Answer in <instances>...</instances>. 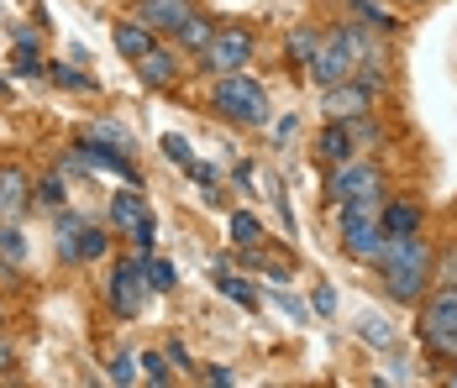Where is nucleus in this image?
I'll use <instances>...</instances> for the list:
<instances>
[{"mask_svg": "<svg viewBox=\"0 0 457 388\" xmlns=\"http://www.w3.org/2000/svg\"><path fill=\"white\" fill-rule=\"evenodd\" d=\"M384 289H389V300L400 304H415L426 294V284H431V247L420 242V231L411 236H389V247H384Z\"/></svg>", "mask_w": 457, "mask_h": 388, "instance_id": "f257e3e1", "label": "nucleus"}, {"mask_svg": "<svg viewBox=\"0 0 457 388\" xmlns=\"http://www.w3.org/2000/svg\"><path fill=\"white\" fill-rule=\"evenodd\" d=\"M216 111L237 121V127H269V89L258 85L253 74L231 69L216 79Z\"/></svg>", "mask_w": 457, "mask_h": 388, "instance_id": "f03ea898", "label": "nucleus"}, {"mask_svg": "<svg viewBox=\"0 0 457 388\" xmlns=\"http://www.w3.org/2000/svg\"><path fill=\"white\" fill-rule=\"evenodd\" d=\"M105 294H111V310H116V315L137 320L142 310H147V294H153L147 268H142V262H116L111 278H105Z\"/></svg>", "mask_w": 457, "mask_h": 388, "instance_id": "7ed1b4c3", "label": "nucleus"}, {"mask_svg": "<svg viewBox=\"0 0 457 388\" xmlns=\"http://www.w3.org/2000/svg\"><path fill=\"white\" fill-rule=\"evenodd\" d=\"M420 336H426L431 351L457 357V284H447L436 300L426 304V315H420Z\"/></svg>", "mask_w": 457, "mask_h": 388, "instance_id": "20e7f679", "label": "nucleus"}, {"mask_svg": "<svg viewBox=\"0 0 457 388\" xmlns=\"http://www.w3.org/2000/svg\"><path fill=\"white\" fill-rule=\"evenodd\" d=\"M111 220L137 242L142 252H153V242H158V226H153V216H147V200H142L137 189H116L111 194Z\"/></svg>", "mask_w": 457, "mask_h": 388, "instance_id": "39448f33", "label": "nucleus"}, {"mask_svg": "<svg viewBox=\"0 0 457 388\" xmlns=\"http://www.w3.org/2000/svg\"><path fill=\"white\" fill-rule=\"evenodd\" d=\"M331 200L337 205H347V200H384V178L373 163H337L331 169Z\"/></svg>", "mask_w": 457, "mask_h": 388, "instance_id": "423d86ee", "label": "nucleus"}, {"mask_svg": "<svg viewBox=\"0 0 457 388\" xmlns=\"http://www.w3.org/2000/svg\"><path fill=\"white\" fill-rule=\"evenodd\" d=\"M368 105H373V89L358 85V79L326 85V95H320V116L326 121H358V116H368Z\"/></svg>", "mask_w": 457, "mask_h": 388, "instance_id": "0eeeda50", "label": "nucleus"}, {"mask_svg": "<svg viewBox=\"0 0 457 388\" xmlns=\"http://www.w3.org/2000/svg\"><path fill=\"white\" fill-rule=\"evenodd\" d=\"M205 69L211 74H231V69H247V58H253V37L247 32H216L211 43H205Z\"/></svg>", "mask_w": 457, "mask_h": 388, "instance_id": "6e6552de", "label": "nucleus"}, {"mask_svg": "<svg viewBox=\"0 0 457 388\" xmlns=\"http://www.w3.org/2000/svg\"><path fill=\"white\" fill-rule=\"evenodd\" d=\"M311 79L320 89L326 85H342V79H353V58H347V47L337 43V37H320L316 58H311Z\"/></svg>", "mask_w": 457, "mask_h": 388, "instance_id": "1a4fd4ad", "label": "nucleus"}, {"mask_svg": "<svg viewBox=\"0 0 457 388\" xmlns=\"http://www.w3.org/2000/svg\"><path fill=\"white\" fill-rule=\"evenodd\" d=\"M74 153H79V158H85L90 169L121 173V178H132V184H137V169H132V158H127L121 147H111V142H100V136H90V131L79 136V147H74Z\"/></svg>", "mask_w": 457, "mask_h": 388, "instance_id": "9d476101", "label": "nucleus"}, {"mask_svg": "<svg viewBox=\"0 0 457 388\" xmlns=\"http://www.w3.org/2000/svg\"><path fill=\"white\" fill-rule=\"evenodd\" d=\"M32 205V184L21 169H0V216L5 220H21Z\"/></svg>", "mask_w": 457, "mask_h": 388, "instance_id": "9b49d317", "label": "nucleus"}, {"mask_svg": "<svg viewBox=\"0 0 457 388\" xmlns=\"http://www.w3.org/2000/svg\"><path fill=\"white\" fill-rule=\"evenodd\" d=\"M189 16V0H142V21L153 32H179Z\"/></svg>", "mask_w": 457, "mask_h": 388, "instance_id": "f8f14e48", "label": "nucleus"}, {"mask_svg": "<svg viewBox=\"0 0 457 388\" xmlns=\"http://www.w3.org/2000/svg\"><path fill=\"white\" fill-rule=\"evenodd\" d=\"M137 74L147 85H174V79H179V58H174L169 47H153V53L137 58Z\"/></svg>", "mask_w": 457, "mask_h": 388, "instance_id": "ddd939ff", "label": "nucleus"}, {"mask_svg": "<svg viewBox=\"0 0 457 388\" xmlns=\"http://www.w3.org/2000/svg\"><path fill=\"white\" fill-rule=\"evenodd\" d=\"M153 27H147V21H121V27H116V53H121V58H132V63H137L142 53H153Z\"/></svg>", "mask_w": 457, "mask_h": 388, "instance_id": "4468645a", "label": "nucleus"}, {"mask_svg": "<svg viewBox=\"0 0 457 388\" xmlns=\"http://www.w3.org/2000/svg\"><path fill=\"white\" fill-rule=\"evenodd\" d=\"M316 153L337 169V163H347L353 158V131L342 127V121H326V131H320V142H316Z\"/></svg>", "mask_w": 457, "mask_h": 388, "instance_id": "2eb2a0df", "label": "nucleus"}, {"mask_svg": "<svg viewBox=\"0 0 457 388\" xmlns=\"http://www.w3.org/2000/svg\"><path fill=\"white\" fill-rule=\"evenodd\" d=\"M378 220H384L389 236H411V231H420V205H415V200H389Z\"/></svg>", "mask_w": 457, "mask_h": 388, "instance_id": "dca6fc26", "label": "nucleus"}, {"mask_svg": "<svg viewBox=\"0 0 457 388\" xmlns=\"http://www.w3.org/2000/svg\"><path fill=\"white\" fill-rule=\"evenodd\" d=\"M105 231L100 226H79V242H74V262H95V258H105Z\"/></svg>", "mask_w": 457, "mask_h": 388, "instance_id": "f3484780", "label": "nucleus"}, {"mask_svg": "<svg viewBox=\"0 0 457 388\" xmlns=\"http://www.w3.org/2000/svg\"><path fill=\"white\" fill-rule=\"evenodd\" d=\"M174 37H179L184 47H195V53H205V43H211L216 32H211V21H205V16H195V11H189V16H184V27L174 32Z\"/></svg>", "mask_w": 457, "mask_h": 388, "instance_id": "a211bd4d", "label": "nucleus"}, {"mask_svg": "<svg viewBox=\"0 0 457 388\" xmlns=\"http://www.w3.org/2000/svg\"><path fill=\"white\" fill-rule=\"evenodd\" d=\"M316 47H320V32H316V27H295V32H289V58H295V63H305V69H311Z\"/></svg>", "mask_w": 457, "mask_h": 388, "instance_id": "6ab92c4d", "label": "nucleus"}, {"mask_svg": "<svg viewBox=\"0 0 457 388\" xmlns=\"http://www.w3.org/2000/svg\"><path fill=\"white\" fill-rule=\"evenodd\" d=\"M231 236H237V247H258V242H263V226H258V216L237 211V216H231Z\"/></svg>", "mask_w": 457, "mask_h": 388, "instance_id": "aec40b11", "label": "nucleus"}, {"mask_svg": "<svg viewBox=\"0 0 457 388\" xmlns=\"http://www.w3.org/2000/svg\"><path fill=\"white\" fill-rule=\"evenodd\" d=\"M142 268H147V284H153V294H169V289H174V278H179V273H174V262H163V258H147Z\"/></svg>", "mask_w": 457, "mask_h": 388, "instance_id": "412c9836", "label": "nucleus"}, {"mask_svg": "<svg viewBox=\"0 0 457 388\" xmlns=\"http://www.w3.org/2000/svg\"><path fill=\"white\" fill-rule=\"evenodd\" d=\"M0 258L11 262V268H16V262L27 258V242H21V231H16V220H5V226H0Z\"/></svg>", "mask_w": 457, "mask_h": 388, "instance_id": "4be33fe9", "label": "nucleus"}, {"mask_svg": "<svg viewBox=\"0 0 457 388\" xmlns=\"http://www.w3.org/2000/svg\"><path fill=\"white\" fill-rule=\"evenodd\" d=\"M358 331H363L368 346H395V331H389V320H384V315H363V320H358Z\"/></svg>", "mask_w": 457, "mask_h": 388, "instance_id": "5701e85b", "label": "nucleus"}, {"mask_svg": "<svg viewBox=\"0 0 457 388\" xmlns=\"http://www.w3.org/2000/svg\"><path fill=\"white\" fill-rule=\"evenodd\" d=\"M221 294L237 304H247V310H258V289L247 284V278H231V273H221Z\"/></svg>", "mask_w": 457, "mask_h": 388, "instance_id": "b1692460", "label": "nucleus"}, {"mask_svg": "<svg viewBox=\"0 0 457 388\" xmlns=\"http://www.w3.org/2000/svg\"><path fill=\"white\" fill-rule=\"evenodd\" d=\"M11 69H16V74H32V79H37V74H47V63L37 58V47H27V43H16V53H11Z\"/></svg>", "mask_w": 457, "mask_h": 388, "instance_id": "393cba45", "label": "nucleus"}, {"mask_svg": "<svg viewBox=\"0 0 457 388\" xmlns=\"http://www.w3.org/2000/svg\"><path fill=\"white\" fill-rule=\"evenodd\" d=\"M47 74H53L63 89H95V79H90V74H79L74 63H47Z\"/></svg>", "mask_w": 457, "mask_h": 388, "instance_id": "a878e982", "label": "nucleus"}, {"mask_svg": "<svg viewBox=\"0 0 457 388\" xmlns=\"http://www.w3.org/2000/svg\"><path fill=\"white\" fill-rule=\"evenodd\" d=\"M37 200H43V205H53V211H63V178H58V173H43Z\"/></svg>", "mask_w": 457, "mask_h": 388, "instance_id": "bb28decb", "label": "nucleus"}, {"mask_svg": "<svg viewBox=\"0 0 457 388\" xmlns=\"http://www.w3.org/2000/svg\"><path fill=\"white\" fill-rule=\"evenodd\" d=\"M353 11H358V16H363V21H373V27H384V32H389V27H395V16H389V11H384V5H373V0H353Z\"/></svg>", "mask_w": 457, "mask_h": 388, "instance_id": "cd10ccee", "label": "nucleus"}, {"mask_svg": "<svg viewBox=\"0 0 457 388\" xmlns=\"http://www.w3.org/2000/svg\"><path fill=\"white\" fill-rule=\"evenodd\" d=\"M111 384H137V357H132V351H121V357L111 362Z\"/></svg>", "mask_w": 457, "mask_h": 388, "instance_id": "c85d7f7f", "label": "nucleus"}, {"mask_svg": "<svg viewBox=\"0 0 457 388\" xmlns=\"http://www.w3.org/2000/svg\"><path fill=\"white\" fill-rule=\"evenodd\" d=\"M163 153H169V163H179V169H189V163H195V158H189V142H184V136H174V131L163 136Z\"/></svg>", "mask_w": 457, "mask_h": 388, "instance_id": "c756f323", "label": "nucleus"}, {"mask_svg": "<svg viewBox=\"0 0 457 388\" xmlns=\"http://www.w3.org/2000/svg\"><path fill=\"white\" fill-rule=\"evenodd\" d=\"M142 378H147V384H169V367H163V357H158V351H147V357H142Z\"/></svg>", "mask_w": 457, "mask_h": 388, "instance_id": "7c9ffc66", "label": "nucleus"}, {"mask_svg": "<svg viewBox=\"0 0 457 388\" xmlns=\"http://www.w3.org/2000/svg\"><path fill=\"white\" fill-rule=\"evenodd\" d=\"M415 373H411V362H405V357H389V362H384V384H411Z\"/></svg>", "mask_w": 457, "mask_h": 388, "instance_id": "2f4dec72", "label": "nucleus"}, {"mask_svg": "<svg viewBox=\"0 0 457 388\" xmlns=\"http://www.w3.org/2000/svg\"><path fill=\"white\" fill-rule=\"evenodd\" d=\"M90 136H100V142H111V147H121V153H132V136H127L121 127H95Z\"/></svg>", "mask_w": 457, "mask_h": 388, "instance_id": "473e14b6", "label": "nucleus"}, {"mask_svg": "<svg viewBox=\"0 0 457 388\" xmlns=\"http://www.w3.org/2000/svg\"><path fill=\"white\" fill-rule=\"evenodd\" d=\"M278 310H284V315H289V320H300V326H305V320H311V315H316V310H305V304L295 300V294H278Z\"/></svg>", "mask_w": 457, "mask_h": 388, "instance_id": "72a5a7b5", "label": "nucleus"}, {"mask_svg": "<svg viewBox=\"0 0 457 388\" xmlns=\"http://www.w3.org/2000/svg\"><path fill=\"white\" fill-rule=\"evenodd\" d=\"M311 310H316V315H331V310H337V294H331V289H316V294H311Z\"/></svg>", "mask_w": 457, "mask_h": 388, "instance_id": "f704fd0d", "label": "nucleus"}, {"mask_svg": "<svg viewBox=\"0 0 457 388\" xmlns=\"http://www.w3.org/2000/svg\"><path fill=\"white\" fill-rule=\"evenodd\" d=\"M289 136H295V116H289V121H278V127H274V142H289Z\"/></svg>", "mask_w": 457, "mask_h": 388, "instance_id": "c9c22d12", "label": "nucleus"}, {"mask_svg": "<svg viewBox=\"0 0 457 388\" xmlns=\"http://www.w3.org/2000/svg\"><path fill=\"white\" fill-rule=\"evenodd\" d=\"M11 362H16V351H11V342H5V336H0V373H5Z\"/></svg>", "mask_w": 457, "mask_h": 388, "instance_id": "e433bc0d", "label": "nucleus"}, {"mask_svg": "<svg viewBox=\"0 0 457 388\" xmlns=\"http://www.w3.org/2000/svg\"><path fill=\"white\" fill-rule=\"evenodd\" d=\"M447 278H457V252H453V258H447Z\"/></svg>", "mask_w": 457, "mask_h": 388, "instance_id": "4c0bfd02", "label": "nucleus"}, {"mask_svg": "<svg viewBox=\"0 0 457 388\" xmlns=\"http://www.w3.org/2000/svg\"><path fill=\"white\" fill-rule=\"evenodd\" d=\"M447 384H453V388H457V367H453V373H447Z\"/></svg>", "mask_w": 457, "mask_h": 388, "instance_id": "58836bf2", "label": "nucleus"}, {"mask_svg": "<svg viewBox=\"0 0 457 388\" xmlns=\"http://www.w3.org/2000/svg\"><path fill=\"white\" fill-rule=\"evenodd\" d=\"M0 95H5V79H0Z\"/></svg>", "mask_w": 457, "mask_h": 388, "instance_id": "ea45409f", "label": "nucleus"}]
</instances>
